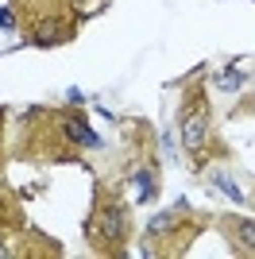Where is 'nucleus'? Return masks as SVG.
I'll return each instance as SVG.
<instances>
[{
	"label": "nucleus",
	"mask_w": 255,
	"mask_h": 259,
	"mask_svg": "<svg viewBox=\"0 0 255 259\" xmlns=\"http://www.w3.org/2000/svg\"><path fill=\"white\" fill-rule=\"evenodd\" d=\"M182 140H186L190 151H201L205 147V112L201 108H197V112H186V120H182Z\"/></svg>",
	"instance_id": "2"
},
{
	"label": "nucleus",
	"mask_w": 255,
	"mask_h": 259,
	"mask_svg": "<svg viewBox=\"0 0 255 259\" xmlns=\"http://www.w3.org/2000/svg\"><path fill=\"white\" fill-rule=\"evenodd\" d=\"M124 221H128V213L116 209V205L97 209V236L105 240V244H120V240H124V228H128Z\"/></svg>",
	"instance_id": "1"
},
{
	"label": "nucleus",
	"mask_w": 255,
	"mask_h": 259,
	"mask_svg": "<svg viewBox=\"0 0 255 259\" xmlns=\"http://www.w3.org/2000/svg\"><path fill=\"white\" fill-rule=\"evenodd\" d=\"M221 89H228V93H232V89H240V74H236V70H232V74H224V77H221Z\"/></svg>",
	"instance_id": "8"
},
{
	"label": "nucleus",
	"mask_w": 255,
	"mask_h": 259,
	"mask_svg": "<svg viewBox=\"0 0 255 259\" xmlns=\"http://www.w3.org/2000/svg\"><path fill=\"white\" fill-rule=\"evenodd\" d=\"M66 132H70V140H77L81 147H97V151L105 147V140H101L97 132H89V128L81 124V120H66Z\"/></svg>",
	"instance_id": "3"
},
{
	"label": "nucleus",
	"mask_w": 255,
	"mask_h": 259,
	"mask_svg": "<svg viewBox=\"0 0 255 259\" xmlns=\"http://www.w3.org/2000/svg\"><path fill=\"white\" fill-rule=\"evenodd\" d=\"M212 182L221 186V190H224V194H228V197H232V201H244V194H240V190H236V186H232V178H228V174H217Z\"/></svg>",
	"instance_id": "6"
},
{
	"label": "nucleus",
	"mask_w": 255,
	"mask_h": 259,
	"mask_svg": "<svg viewBox=\"0 0 255 259\" xmlns=\"http://www.w3.org/2000/svg\"><path fill=\"white\" fill-rule=\"evenodd\" d=\"M136 190H139V201H147V197L155 194V186H151V174H147V170L136 174Z\"/></svg>",
	"instance_id": "5"
},
{
	"label": "nucleus",
	"mask_w": 255,
	"mask_h": 259,
	"mask_svg": "<svg viewBox=\"0 0 255 259\" xmlns=\"http://www.w3.org/2000/svg\"><path fill=\"white\" fill-rule=\"evenodd\" d=\"M236 236H240V244H244V248L255 251V225H251V221H236Z\"/></svg>",
	"instance_id": "4"
},
{
	"label": "nucleus",
	"mask_w": 255,
	"mask_h": 259,
	"mask_svg": "<svg viewBox=\"0 0 255 259\" xmlns=\"http://www.w3.org/2000/svg\"><path fill=\"white\" fill-rule=\"evenodd\" d=\"M0 31H16V12L0 8Z\"/></svg>",
	"instance_id": "7"
}]
</instances>
